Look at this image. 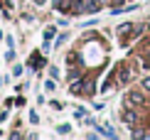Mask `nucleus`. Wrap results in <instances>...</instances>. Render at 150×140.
<instances>
[{
    "mask_svg": "<svg viewBox=\"0 0 150 140\" xmlns=\"http://www.w3.org/2000/svg\"><path fill=\"white\" fill-rule=\"evenodd\" d=\"M49 37H54V27H49V30H45V40H49Z\"/></svg>",
    "mask_w": 150,
    "mask_h": 140,
    "instance_id": "423d86ee",
    "label": "nucleus"
},
{
    "mask_svg": "<svg viewBox=\"0 0 150 140\" xmlns=\"http://www.w3.org/2000/svg\"><path fill=\"white\" fill-rule=\"evenodd\" d=\"M111 3H113V5H116V8H118V5H121V3H123V0H111Z\"/></svg>",
    "mask_w": 150,
    "mask_h": 140,
    "instance_id": "1a4fd4ad",
    "label": "nucleus"
},
{
    "mask_svg": "<svg viewBox=\"0 0 150 140\" xmlns=\"http://www.w3.org/2000/svg\"><path fill=\"white\" fill-rule=\"evenodd\" d=\"M128 79H130V71H128L126 66H121V71H118V81H128Z\"/></svg>",
    "mask_w": 150,
    "mask_h": 140,
    "instance_id": "20e7f679",
    "label": "nucleus"
},
{
    "mask_svg": "<svg viewBox=\"0 0 150 140\" xmlns=\"http://www.w3.org/2000/svg\"><path fill=\"white\" fill-rule=\"evenodd\" d=\"M35 3H45V0H35Z\"/></svg>",
    "mask_w": 150,
    "mask_h": 140,
    "instance_id": "9d476101",
    "label": "nucleus"
},
{
    "mask_svg": "<svg viewBox=\"0 0 150 140\" xmlns=\"http://www.w3.org/2000/svg\"><path fill=\"white\" fill-rule=\"evenodd\" d=\"M128 106H143L145 103V98H143V93H138V91H133V93H128Z\"/></svg>",
    "mask_w": 150,
    "mask_h": 140,
    "instance_id": "f257e3e1",
    "label": "nucleus"
},
{
    "mask_svg": "<svg viewBox=\"0 0 150 140\" xmlns=\"http://www.w3.org/2000/svg\"><path fill=\"white\" fill-rule=\"evenodd\" d=\"M143 88H145V91H150V76H148V79H143Z\"/></svg>",
    "mask_w": 150,
    "mask_h": 140,
    "instance_id": "6e6552de",
    "label": "nucleus"
},
{
    "mask_svg": "<svg viewBox=\"0 0 150 140\" xmlns=\"http://www.w3.org/2000/svg\"><path fill=\"white\" fill-rule=\"evenodd\" d=\"M123 120H126V123H135V113L133 111H126V113H123Z\"/></svg>",
    "mask_w": 150,
    "mask_h": 140,
    "instance_id": "39448f33",
    "label": "nucleus"
},
{
    "mask_svg": "<svg viewBox=\"0 0 150 140\" xmlns=\"http://www.w3.org/2000/svg\"><path fill=\"white\" fill-rule=\"evenodd\" d=\"M98 5H101V0H86V3H84V10H81V12H96Z\"/></svg>",
    "mask_w": 150,
    "mask_h": 140,
    "instance_id": "f03ea898",
    "label": "nucleus"
},
{
    "mask_svg": "<svg viewBox=\"0 0 150 140\" xmlns=\"http://www.w3.org/2000/svg\"><path fill=\"white\" fill-rule=\"evenodd\" d=\"M130 30H133V25H121V27H118V35H121L123 40H126V37L130 35Z\"/></svg>",
    "mask_w": 150,
    "mask_h": 140,
    "instance_id": "7ed1b4c3",
    "label": "nucleus"
},
{
    "mask_svg": "<svg viewBox=\"0 0 150 140\" xmlns=\"http://www.w3.org/2000/svg\"><path fill=\"white\" fill-rule=\"evenodd\" d=\"M45 88H47V91H52V88H54V79H49L47 84H45Z\"/></svg>",
    "mask_w": 150,
    "mask_h": 140,
    "instance_id": "0eeeda50",
    "label": "nucleus"
}]
</instances>
